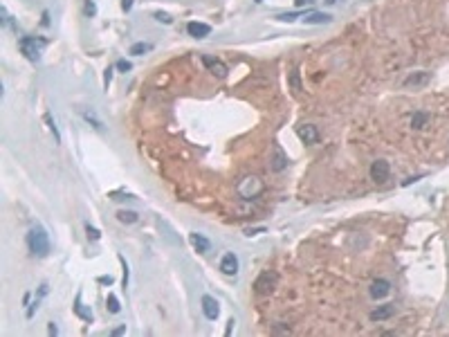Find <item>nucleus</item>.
I'll use <instances>...</instances> for the list:
<instances>
[{"label": "nucleus", "mask_w": 449, "mask_h": 337, "mask_svg": "<svg viewBox=\"0 0 449 337\" xmlns=\"http://www.w3.org/2000/svg\"><path fill=\"white\" fill-rule=\"evenodd\" d=\"M132 65H131V61H126V58H122V61H117V70H122V72H128Z\"/></svg>", "instance_id": "a878e982"}, {"label": "nucleus", "mask_w": 449, "mask_h": 337, "mask_svg": "<svg viewBox=\"0 0 449 337\" xmlns=\"http://www.w3.org/2000/svg\"><path fill=\"white\" fill-rule=\"evenodd\" d=\"M328 2H337V0H328Z\"/></svg>", "instance_id": "4c0bfd02"}, {"label": "nucleus", "mask_w": 449, "mask_h": 337, "mask_svg": "<svg viewBox=\"0 0 449 337\" xmlns=\"http://www.w3.org/2000/svg\"><path fill=\"white\" fill-rule=\"evenodd\" d=\"M72 310L77 312V317H81V319H83V321H88V324L92 321V310H88V308H85V306L81 304V292L77 295V299H74Z\"/></svg>", "instance_id": "4468645a"}, {"label": "nucleus", "mask_w": 449, "mask_h": 337, "mask_svg": "<svg viewBox=\"0 0 449 337\" xmlns=\"http://www.w3.org/2000/svg\"><path fill=\"white\" fill-rule=\"evenodd\" d=\"M83 117H85V119H88V121H92V126H95L97 128V131H104V126H101V121L99 119H97V115H95V112H92V111H85L83 112Z\"/></svg>", "instance_id": "5701e85b"}, {"label": "nucleus", "mask_w": 449, "mask_h": 337, "mask_svg": "<svg viewBox=\"0 0 449 337\" xmlns=\"http://www.w3.org/2000/svg\"><path fill=\"white\" fill-rule=\"evenodd\" d=\"M122 7L126 11H131V7H132V0H122Z\"/></svg>", "instance_id": "473e14b6"}, {"label": "nucleus", "mask_w": 449, "mask_h": 337, "mask_svg": "<svg viewBox=\"0 0 449 337\" xmlns=\"http://www.w3.org/2000/svg\"><path fill=\"white\" fill-rule=\"evenodd\" d=\"M186 32H189V36H193V38H205V36H209L211 34V27L209 25H205V23H189L186 25Z\"/></svg>", "instance_id": "9b49d317"}, {"label": "nucleus", "mask_w": 449, "mask_h": 337, "mask_svg": "<svg viewBox=\"0 0 449 337\" xmlns=\"http://www.w3.org/2000/svg\"><path fill=\"white\" fill-rule=\"evenodd\" d=\"M155 18H158L159 23H164V25H171V23H173V18H171L169 14H164V11H155Z\"/></svg>", "instance_id": "393cba45"}, {"label": "nucleus", "mask_w": 449, "mask_h": 337, "mask_svg": "<svg viewBox=\"0 0 449 337\" xmlns=\"http://www.w3.org/2000/svg\"><path fill=\"white\" fill-rule=\"evenodd\" d=\"M220 270L222 274H227V277H234L238 272V256L234 252H227L225 256L220 258Z\"/></svg>", "instance_id": "0eeeda50"}, {"label": "nucleus", "mask_w": 449, "mask_h": 337, "mask_svg": "<svg viewBox=\"0 0 449 337\" xmlns=\"http://www.w3.org/2000/svg\"><path fill=\"white\" fill-rule=\"evenodd\" d=\"M296 135L301 137V142H306V144H315L319 140V133H317V128L312 126V124H303V126H299L296 128Z\"/></svg>", "instance_id": "9d476101"}, {"label": "nucleus", "mask_w": 449, "mask_h": 337, "mask_svg": "<svg viewBox=\"0 0 449 337\" xmlns=\"http://www.w3.org/2000/svg\"><path fill=\"white\" fill-rule=\"evenodd\" d=\"M393 312H396V306H393V304L380 306V308H375V310L370 312V321H382V319H389V317H393Z\"/></svg>", "instance_id": "ddd939ff"}, {"label": "nucleus", "mask_w": 449, "mask_h": 337, "mask_svg": "<svg viewBox=\"0 0 449 337\" xmlns=\"http://www.w3.org/2000/svg\"><path fill=\"white\" fill-rule=\"evenodd\" d=\"M189 243H191V248L196 250L198 254H207V252H209V248H211L209 238L202 236V234H198V232H191L189 234Z\"/></svg>", "instance_id": "6e6552de"}, {"label": "nucleus", "mask_w": 449, "mask_h": 337, "mask_svg": "<svg viewBox=\"0 0 449 337\" xmlns=\"http://www.w3.org/2000/svg\"><path fill=\"white\" fill-rule=\"evenodd\" d=\"M85 14H88V16H95L97 14V7H95L92 0H85Z\"/></svg>", "instance_id": "bb28decb"}, {"label": "nucleus", "mask_w": 449, "mask_h": 337, "mask_svg": "<svg viewBox=\"0 0 449 337\" xmlns=\"http://www.w3.org/2000/svg\"><path fill=\"white\" fill-rule=\"evenodd\" d=\"M117 221H119V223H128V225H132V223H137V221H139V216L135 214V211H126V209H122V211H117Z\"/></svg>", "instance_id": "f3484780"}, {"label": "nucleus", "mask_w": 449, "mask_h": 337, "mask_svg": "<svg viewBox=\"0 0 449 337\" xmlns=\"http://www.w3.org/2000/svg\"><path fill=\"white\" fill-rule=\"evenodd\" d=\"M119 261H122V265H124V288H128V263H126V258L124 256H119Z\"/></svg>", "instance_id": "cd10ccee"}, {"label": "nucleus", "mask_w": 449, "mask_h": 337, "mask_svg": "<svg viewBox=\"0 0 449 337\" xmlns=\"http://www.w3.org/2000/svg\"><path fill=\"white\" fill-rule=\"evenodd\" d=\"M328 21H330V16H328V14H319V11L303 16V23H306V25H323V23H328Z\"/></svg>", "instance_id": "dca6fc26"}, {"label": "nucleus", "mask_w": 449, "mask_h": 337, "mask_svg": "<svg viewBox=\"0 0 449 337\" xmlns=\"http://www.w3.org/2000/svg\"><path fill=\"white\" fill-rule=\"evenodd\" d=\"M232 328H234V319L227 321V335H232Z\"/></svg>", "instance_id": "c9c22d12"}, {"label": "nucleus", "mask_w": 449, "mask_h": 337, "mask_svg": "<svg viewBox=\"0 0 449 337\" xmlns=\"http://www.w3.org/2000/svg\"><path fill=\"white\" fill-rule=\"evenodd\" d=\"M276 281H279V274L269 272V270H267V272H263L259 279H256L254 288H256V292H259V295H269V292L276 288Z\"/></svg>", "instance_id": "7ed1b4c3"}, {"label": "nucleus", "mask_w": 449, "mask_h": 337, "mask_svg": "<svg viewBox=\"0 0 449 337\" xmlns=\"http://www.w3.org/2000/svg\"><path fill=\"white\" fill-rule=\"evenodd\" d=\"M389 173H391V167L386 160H375V162L370 164V180H375V182H386L389 180Z\"/></svg>", "instance_id": "20e7f679"}, {"label": "nucleus", "mask_w": 449, "mask_h": 337, "mask_svg": "<svg viewBox=\"0 0 449 337\" xmlns=\"http://www.w3.org/2000/svg\"><path fill=\"white\" fill-rule=\"evenodd\" d=\"M420 178H423V175H413V178H407V180H404V182H402V185L407 187V185H411V182H418V180H420Z\"/></svg>", "instance_id": "2f4dec72"}, {"label": "nucleus", "mask_w": 449, "mask_h": 337, "mask_svg": "<svg viewBox=\"0 0 449 337\" xmlns=\"http://www.w3.org/2000/svg\"><path fill=\"white\" fill-rule=\"evenodd\" d=\"M296 16H299V14H281V16H279V21H283V23H292Z\"/></svg>", "instance_id": "c756f323"}, {"label": "nucleus", "mask_w": 449, "mask_h": 337, "mask_svg": "<svg viewBox=\"0 0 449 337\" xmlns=\"http://www.w3.org/2000/svg\"><path fill=\"white\" fill-rule=\"evenodd\" d=\"M202 63L207 65V68L211 70L213 74H218V77H227V65L222 63V61H218V58H211V56H202Z\"/></svg>", "instance_id": "f8f14e48"}, {"label": "nucleus", "mask_w": 449, "mask_h": 337, "mask_svg": "<svg viewBox=\"0 0 449 337\" xmlns=\"http://www.w3.org/2000/svg\"><path fill=\"white\" fill-rule=\"evenodd\" d=\"M18 48H21V52L25 54L29 61H38V58H41V50L45 48V41H43V38H36V36H23L21 41H18Z\"/></svg>", "instance_id": "f03ea898"}, {"label": "nucleus", "mask_w": 449, "mask_h": 337, "mask_svg": "<svg viewBox=\"0 0 449 337\" xmlns=\"http://www.w3.org/2000/svg\"><path fill=\"white\" fill-rule=\"evenodd\" d=\"M122 333H126V326H119V328H115V331H112V335H122Z\"/></svg>", "instance_id": "f704fd0d"}, {"label": "nucleus", "mask_w": 449, "mask_h": 337, "mask_svg": "<svg viewBox=\"0 0 449 337\" xmlns=\"http://www.w3.org/2000/svg\"><path fill=\"white\" fill-rule=\"evenodd\" d=\"M85 234H88L90 241H99L101 238V232L97 229V227H92V225H85Z\"/></svg>", "instance_id": "b1692460"}, {"label": "nucleus", "mask_w": 449, "mask_h": 337, "mask_svg": "<svg viewBox=\"0 0 449 337\" xmlns=\"http://www.w3.org/2000/svg\"><path fill=\"white\" fill-rule=\"evenodd\" d=\"M202 312H205L207 319H218V315H220V308H218V301L213 299V297L205 295L202 297Z\"/></svg>", "instance_id": "1a4fd4ad"}, {"label": "nucleus", "mask_w": 449, "mask_h": 337, "mask_svg": "<svg viewBox=\"0 0 449 337\" xmlns=\"http://www.w3.org/2000/svg\"><path fill=\"white\" fill-rule=\"evenodd\" d=\"M106 306H108V310H110L112 315H117V312L122 310V306H119V299H117V297L112 295V292H110V295H108V299H106Z\"/></svg>", "instance_id": "6ab92c4d"}, {"label": "nucleus", "mask_w": 449, "mask_h": 337, "mask_svg": "<svg viewBox=\"0 0 449 337\" xmlns=\"http://www.w3.org/2000/svg\"><path fill=\"white\" fill-rule=\"evenodd\" d=\"M427 121H429V112L418 111V112H413V117H411V128L420 131V128L427 126Z\"/></svg>", "instance_id": "2eb2a0df"}, {"label": "nucleus", "mask_w": 449, "mask_h": 337, "mask_svg": "<svg viewBox=\"0 0 449 337\" xmlns=\"http://www.w3.org/2000/svg\"><path fill=\"white\" fill-rule=\"evenodd\" d=\"M48 331H50V335H56V333H58V328L54 326V321H50V328H48Z\"/></svg>", "instance_id": "72a5a7b5"}, {"label": "nucleus", "mask_w": 449, "mask_h": 337, "mask_svg": "<svg viewBox=\"0 0 449 337\" xmlns=\"http://www.w3.org/2000/svg\"><path fill=\"white\" fill-rule=\"evenodd\" d=\"M286 167H288V155L283 153V148H281L279 144H274L272 158H269V168H272V171H283Z\"/></svg>", "instance_id": "39448f33"}, {"label": "nucleus", "mask_w": 449, "mask_h": 337, "mask_svg": "<svg viewBox=\"0 0 449 337\" xmlns=\"http://www.w3.org/2000/svg\"><path fill=\"white\" fill-rule=\"evenodd\" d=\"M27 248L34 256L45 258L50 254V236L43 227H32L29 234H27Z\"/></svg>", "instance_id": "f257e3e1"}, {"label": "nucleus", "mask_w": 449, "mask_h": 337, "mask_svg": "<svg viewBox=\"0 0 449 337\" xmlns=\"http://www.w3.org/2000/svg\"><path fill=\"white\" fill-rule=\"evenodd\" d=\"M290 85H292V90H301V72L299 70H292L290 72Z\"/></svg>", "instance_id": "412c9836"}, {"label": "nucleus", "mask_w": 449, "mask_h": 337, "mask_svg": "<svg viewBox=\"0 0 449 337\" xmlns=\"http://www.w3.org/2000/svg\"><path fill=\"white\" fill-rule=\"evenodd\" d=\"M148 50H151V45H148V43H135V45L131 48V54H132V56H139V54L148 52Z\"/></svg>", "instance_id": "4be33fe9"}, {"label": "nucleus", "mask_w": 449, "mask_h": 337, "mask_svg": "<svg viewBox=\"0 0 449 337\" xmlns=\"http://www.w3.org/2000/svg\"><path fill=\"white\" fill-rule=\"evenodd\" d=\"M369 292H370V297H373V299H384V297L389 295V292H391V281H386V279H375L373 283H370Z\"/></svg>", "instance_id": "423d86ee"}, {"label": "nucleus", "mask_w": 449, "mask_h": 337, "mask_svg": "<svg viewBox=\"0 0 449 337\" xmlns=\"http://www.w3.org/2000/svg\"><path fill=\"white\" fill-rule=\"evenodd\" d=\"M45 121H48L50 133H52V135H54V140H56V144H61V135H58V128H56V124H54V119H52V115H50V112H45Z\"/></svg>", "instance_id": "aec40b11"}, {"label": "nucleus", "mask_w": 449, "mask_h": 337, "mask_svg": "<svg viewBox=\"0 0 449 337\" xmlns=\"http://www.w3.org/2000/svg\"><path fill=\"white\" fill-rule=\"evenodd\" d=\"M254 2H263V0H254Z\"/></svg>", "instance_id": "e433bc0d"}, {"label": "nucleus", "mask_w": 449, "mask_h": 337, "mask_svg": "<svg viewBox=\"0 0 449 337\" xmlns=\"http://www.w3.org/2000/svg\"><path fill=\"white\" fill-rule=\"evenodd\" d=\"M110 81H112V68H108L106 74H104V85H106V90H108V85H110Z\"/></svg>", "instance_id": "c85d7f7f"}, {"label": "nucleus", "mask_w": 449, "mask_h": 337, "mask_svg": "<svg viewBox=\"0 0 449 337\" xmlns=\"http://www.w3.org/2000/svg\"><path fill=\"white\" fill-rule=\"evenodd\" d=\"M429 79L427 72H418V74H411V77H407L404 79V85H418V84H424V81Z\"/></svg>", "instance_id": "a211bd4d"}, {"label": "nucleus", "mask_w": 449, "mask_h": 337, "mask_svg": "<svg viewBox=\"0 0 449 337\" xmlns=\"http://www.w3.org/2000/svg\"><path fill=\"white\" fill-rule=\"evenodd\" d=\"M112 281L115 279H112L110 274H108V277H99V283H104V285H112Z\"/></svg>", "instance_id": "7c9ffc66"}]
</instances>
